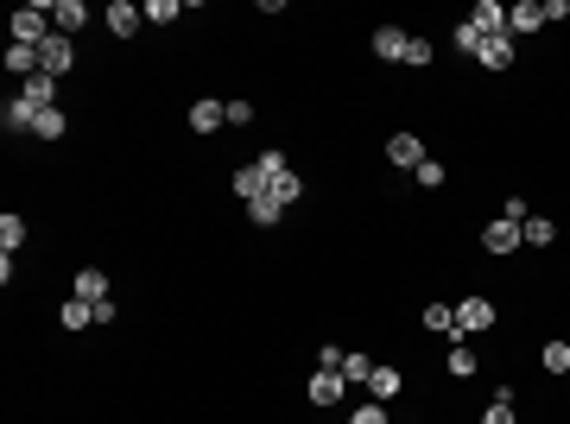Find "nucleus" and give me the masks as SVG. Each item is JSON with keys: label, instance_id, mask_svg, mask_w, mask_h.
<instances>
[{"label": "nucleus", "instance_id": "23", "mask_svg": "<svg viewBox=\"0 0 570 424\" xmlns=\"http://www.w3.org/2000/svg\"><path fill=\"white\" fill-rule=\"evenodd\" d=\"M424 329H457V304H424Z\"/></svg>", "mask_w": 570, "mask_h": 424}, {"label": "nucleus", "instance_id": "24", "mask_svg": "<svg viewBox=\"0 0 570 424\" xmlns=\"http://www.w3.org/2000/svg\"><path fill=\"white\" fill-rule=\"evenodd\" d=\"M32 133H38V139H63V108H45Z\"/></svg>", "mask_w": 570, "mask_h": 424}, {"label": "nucleus", "instance_id": "1", "mask_svg": "<svg viewBox=\"0 0 570 424\" xmlns=\"http://www.w3.org/2000/svg\"><path fill=\"white\" fill-rule=\"evenodd\" d=\"M70 63H77V51H70V38H63V32H51V38L38 45V70H45V77H63Z\"/></svg>", "mask_w": 570, "mask_h": 424}, {"label": "nucleus", "instance_id": "22", "mask_svg": "<svg viewBox=\"0 0 570 424\" xmlns=\"http://www.w3.org/2000/svg\"><path fill=\"white\" fill-rule=\"evenodd\" d=\"M482 424H514V393H494L488 399V418Z\"/></svg>", "mask_w": 570, "mask_h": 424}, {"label": "nucleus", "instance_id": "28", "mask_svg": "<svg viewBox=\"0 0 570 424\" xmlns=\"http://www.w3.org/2000/svg\"><path fill=\"white\" fill-rule=\"evenodd\" d=\"M399 63H412V70H424V63H432V45H424V38H406V57Z\"/></svg>", "mask_w": 570, "mask_h": 424}, {"label": "nucleus", "instance_id": "17", "mask_svg": "<svg viewBox=\"0 0 570 424\" xmlns=\"http://www.w3.org/2000/svg\"><path fill=\"white\" fill-rule=\"evenodd\" d=\"M374 57H393V63H399V57H406V32H399V26H381V32H374Z\"/></svg>", "mask_w": 570, "mask_h": 424}, {"label": "nucleus", "instance_id": "6", "mask_svg": "<svg viewBox=\"0 0 570 424\" xmlns=\"http://www.w3.org/2000/svg\"><path fill=\"white\" fill-rule=\"evenodd\" d=\"M20 96L45 114V108H57V77H45V70H38V77H26V83H20Z\"/></svg>", "mask_w": 570, "mask_h": 424}, {"label": "nucleus", "instance_id": "19", "mask_svg": "<svg viewBox=\"0 0 570 424\" xmlns=\"http://www.w3.org/2000/svg\"><path fill=\"white\" fill-rule=\"evenodd\" d=\"M96 323V304L89 298H63V329H89Z\"/></svg>", "mask_w": 570, "mask_h": 424}, {"label": "nucleus", "instance_id": "7", "mask_svg": "<svg viewBox=\"0 0 570 424\" xmlns=\"http://www.w3.org/2000/svg\"><path fill=\"white\" fill-rule=\"evenodd\" d=\"M342 393H348V380H342V374H330V368H317V374H311V405H336Z\"/></svg>", "mask_w": 570, "mask_h": 424}, {"label": "nucleus", "instance_id": "12", "mask_svg": "<svg viewBox=\"0 0 570 424\" xmlns=\"http://www.w3.org/2000/svg\"><path fill=\"white\" fill-rule=\"evenodd\" d=\"M545 26V7L539 0H520V7H507V32H539Z\"/></svg>", "mask_w": 570, "mask_h": 424}, {"label": "nucleus", "instance_id": "14", "mask_svg": "<svg viewBox=\"0 0 570 424\" xmlns=\"http://www.w3.org/2000/svg\"><path fill=\"white\" fill-rule=\"evenodd\" d=\"M475 57H482L488 70H507V63H514V38H507V32H501V38H482V51H475Z\"/></svg>", "mask_w": 570, "mask_h": 424}, {"label": "nucleus", "instance_id": "13", "mask_svg": "<svg viewBox=\"0 0 570 424\" xmlns=\"http://www.w3.org/2000/svg\"><path fill=\"white\" fill-rule=\"evenodd\" d=\"M70 298H89V304H102V298H108V272L83 266V272H77V292H70Z\"/></svg>", "mask_w": 570, "mask_h": 424}, {"label": "nucleus", "instance_id": "21", "mask_svg": "<svg viewBox=\"0 0 570 424\" xmlns=\"http://www.w3.org/2000/svg\"><path fill=\"white\" fill-rule=\"evenodd\" d=\"M342 380H348V387H368V380H374V362H368V355H342Z\"/></svg>", "mask_w": 570, "mask_h": 424}, {"label": "nucleus", "instance_id": "3", "mask_svg": "<svg viewBox=\"0 0 570 424\" xmlns=\"http://www.w3.org/2000/svg\"><path fill=\"white\" fill-rule=\"evenodd\" d=\"M494 323V304L488 298H463L457 304V336H475V329H488Z\"/></svg>", "mask_w": 570, "mask_h": 424}, {"label": "nucleus", "instance_id": "2", "mask_svg": "<svg viewBox=\"0 0 570 424\" xmlns=\"http://www.w3.org/2000/svg\"><path fill=\"white\" fill-rule=\"evenodd\" d=\"M469 26H475L482 38H501V32H507V7H501V0H475Z\"/></svg>", "mask_w": 570, "mask_h": 424}, {"label": "nucleus", "instance_id": "16", "mask_svg": "<svg viewBox=\"0 0 570 424\" xmlns=\"http://www.w3.org/2000/svg\"><path fill=\"white\" fill-rule=\"evenodd\" d=\"M279 216H285V203H279V196H272V190H266V196H254V203H247V222H260V229H272V222H279Z\"/></svg>", "mask_w": 570, "mask_h": 424}, {"label": "nucleus", "instance_id": "10", "mask_svg": "<svg viewBox=\"0 0 570 424\" xmlns=\"http://www.w3.org/2000/svg\"><path fill=\"white\" fill-rule=\"evenodd\" d=\"M0 121H7V133H32V127H38V108H32L26 96H13L7 108H0Z\"/></svg>", "mask_w": 570, "mask_h": 424}, {"label": "nucleus", "instance_id": "25", "mask_svg": "<svg viewBox=\"0 0 570 424\" xmlns=\"http://www.w3.org/2000/svg\"><path fill=\"white\" fill-rule=\"evenodd\" d=\"M20 241H26V222H20V216H0V247H7V254H13Z\"/></svg>", "mask_w": 570, "mask_h": 424}, {"label": "nucleus", "instance_id": "33", "mask_svg": "<svg viewBox=\"0 0 570 424\" xmlns=\"http://www.w3.org/2000/svg\"><path fill=\"white\" fill-rule=\"evenodd\" d=\"M147 20H159V26L178 20V0H147Z\"/></svg>", "mask_w": 570, "mask_h": 424}, {"label": "nucleus", "instance_id": "32", "mask_svg": "<svg viewBox=\"0 0 570 424\" xmlns=\"http://www.w3.org/2000/svg\"><path fill=\"white\" fill-rule=\"evenodd\" d=\"M348 424H387V405H381V399H368V405H362V412H355Z\"/></svg>", "mask_w": 570, "mask_h": 424}, {"label": "nucleus", "instance_id": "9", "mask_svg": "<svg viewBox=\"0 0 570 424\" xmlns=\"http://www.w3.org/2000/svg\"><path fill=\"white\" fill-rule=\"evenodd\" d=\"M83 20H89V7H83V0H51V26H57L63 38H70V32H77Z\"/></svg>", "mask_w": 570, "mask_h": 424}, {"label": "nucleus", "instance_id": "26", "mask_svg": "<svg viewBox=\"0 0 570 424\" xmlns=\"http://www.w3.org/2000/svg\"><path fill=\"white\" fill-rule=\"evenodd\" d=\"M545 368L551 374H570V342H545Z\"/></svg>", "mask_w": 570, "mask_h": 424}, {"label": "nucleus", "instance_id": "30", "mask_svg": "<svg viewBox=\"0 0 570 424\" xmlns=\"http://www.w3.org/2000/svg\"><path fill=\"white\" fill-rule=\"evenodd\" d=\"M457 51H463V57H475V51H482V32H475V26H469V20H463V26H457Z\"/></svg>", "mask_w": 570, "mask_h": 424}, {"label": "nucleus", "instance_id": "5", "mask_svg": "<svg viewBox=\"0 0 570 424\" xmlns=\"http://www.w3.org/2000/svg\"><path fill=\"white\" fill-rule=\"evenodd\" d=\"M482 247H488V254H514V247H520V222H507V216L488 222V229H482Z\"/></svg>", "mask_w": 570, "mask_h": 424}, {"label": "nucleus", "instance_id": "34", "mask_svg": "<svg viewBox=\"0 0 570 424\" xmlns=\"http://www.w3.org/2000/svg\"><path fill=\"white\" fill-rule=\"evenodd\" d=\"M418 184H424V190H438V184H444V165H438V159H424V165H418Z\"/></svg>", "mask_w": 570, "mask_h": 424}, {"label": "nucleus", "instance_id": "15", "mask_svg": "<svg viewBox=\"0 0 570 424\" xmlns=\"http://www.w3.org/2000/svg\"><path fill=\"white\" fill-rule=\"evenodd\" d=\"M7 70L26 83V77H38V45H7Z\"/></svg>", "mask_w": 570, "mask_h": 424}, {"label": "nucleus", "instance_id": "18", "mask_svg": "<svg viewBox=\"0 0 570 424\" xmlns=\"http://www.w3.org/2000/svg\"><path fill=\"white\" fill-rule=\"evenodd\" d=\"M520 241H532V247H551V241H557V222H545V216H526V222H520Z\"/></svg>", "mask_w": 570, "mask_h": 424}, {"label": "nucleus", "instance_id": "29", "mask_svg": "<svg viewBox=\"0 0 570 424\" xmlns=\"http://www.w3.org/2000/svg\"><path fill=\"white\" fill-rule=\"evenodd\" d=\"M450 374H457V380H469V374H475V355H469V348H463V342L450 348Z\"/></svg>", "mask_w": 570, "mask_h": 424}, {"label": "nucleus", "instance_id": "35", "mask_svg": "<svg viewBox=\"0 0 570 424\" xmlns=\"http://www.w3.org/2000/svg\"><path fill=\"white\" fill-rule=\"evenodd\" d=\"M254 121V102H229V127H247Z\"/></svg>", "mask_w": 570, "mask_h": 424}, {"label": "nucleus", "instance_id": "11", "mask_svg": "<svg viewBox=\"0 0 570 424\" xmlns=\"http://www.w3.org/2000/svg\"><path fill=\"white\" fill-rule=\"evenodd\" d=\"M190 127H197V133L229 127V102H197V108H190Z\"/></svg>", "mask_w": 570, "mask_h": 424}, {"label": "nucleus", "instance_id": "8", "mask_svg": "<svg viewBox=\"0 0 570 424\" xmlns=\"http://www.w3.org/2000/svg\"><path fill=\"white\" fill-rule=\"evenodd\" d=\"M387 159L406 165V171H418V165H424V146H418L412 133H393V139H387Z\"/></svg>", "mask_w": 570, "mask_h": 424}, {"label": "nucleus", "instance_id": "4", "mask_svg": "<svg viewBox=\"0 0 570 424\" xmlns=\"http://www.w3.org/2000/svg\"><path fill=\"white\" fill-rule=\"evenodd\" d=\"M108 26H114V38H133L139 26H147V7H133V0H114V7H108Z\"/></svg>", "mask_w": 570, "mask_h": 424}, {"label": "nucleus", "instance_id": "31", "mask_svg": "<svg viewBox=\"0 0 570 424\" xmlns=\"http://www.w3.org/2000/svg\"><path fill=\"white\" fill-rule=\"evenodd\" d=\"M298 190H305V184H298V171H285V178L272 184V196H279V203H298Z\"/></svg>", "mask_w": 570, "mask_h": 424}, {"label": "nucleus", "instance_id": "27", "mask_svg": "<svg viewBox=\"0 0 570 424\" xmlns=\"http://www.w3.org/2000/svg\"><path fill=\"white\" fill-rule=\"evenodd\" d=\"M254 165H260V171H266V184H279V178H285V171H292V165H285V153H260V159H254Z\"/></svg>", "mask_w": 570, "mask_h": 424}, {"label": "nucleus", "instance_id": "20", "mask_svg": "<svg viewBox=\"0 0 570 424\" xmlns=\"http://www.w3.org/2000/svg\"><path fill=\"white\" fill-rule=\"evenodd\" d=\"M393 393H399V368H374V380H368V399H381V405H387Z\"/></svg>", "mask_w": 570, "mask_h": 424}]
</instances>
